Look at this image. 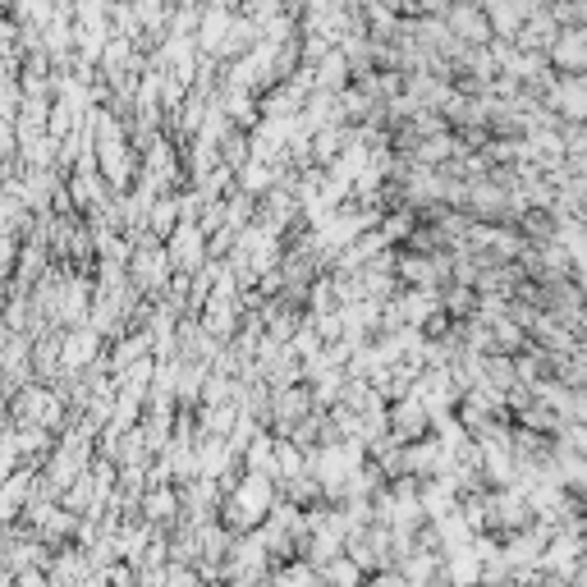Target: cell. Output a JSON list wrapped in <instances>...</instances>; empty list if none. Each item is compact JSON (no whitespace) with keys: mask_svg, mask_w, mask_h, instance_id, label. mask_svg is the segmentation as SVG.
Listing matches in <instances>:
<instances>
[{"mask_svg":"<svg viewBox=\"0 0 587 587\" xmlns=\"http://www.w3.org/2000/svg\"><path fill=\"white\" fill-rule=\"evenodd\" d=\"M92 349H97V340H92V336H79V340H69V345H65V368H79V363H88V358H92Z\"/></svg>","mask_w":587,"mask_h":587,"instance_id":"cell-3","label":"cell"},{"mask_svg":"<svg viewBox=\"0 0 587 587\" xmlns=\"http://www.w3.org/2000/svg\"><path fill=\"white\" fill-rule=\"evenodd\" d=\"M450 28H454V37H473V42H486V37H491L486 19H482L473 5H459V10L450 15Z\"/></svg>","mask_w":587,"mask_h":587,"instance_id":"cell-2","label":"cell"},{"mask_svg":"<svg viewBox=\"0 0 587 587\" xmlns=\"http://www.w3.org/2000/svg\"><path fill=\"white\" fill-rule=\"evenodd\" d=\"M266 505H271V482L252 473V477L243 482L239 500H234V514H239V518H252V514L261 518V514H266Z\"/></svg>","mask_w":587,"mask_h":587,"instance_id":"cell-1","label":"cell"}]
</instances>
